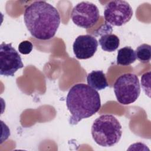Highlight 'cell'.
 Returning <instances> with one entry per match:
<instances>
[{
  "mask_svg": "<svg viewBox=\"0 0 151 151\" xmlns=\"http://www.w3.org/2000/svg\"><path fill=\"white\" fill-rule=\"evenodd\" d=\"M24 20L32 36L38 40H47L54 37L60 24V15L52 5L38 1L25 8Z\"/></svg>",
  "mask_w": 151,
  "mask_h": 151,
  "instance_id": "1",
  "label": "cell"
},
{
  "mask_svg": "<svg viewBox=\"0 0 151 151\" xmlns=\"http://www.w3.org/2000/svg\"><path fill=\"white\" fill-rule=\"evenodd\" d=\"M66 105L71 114L69 123L76 125L100 110V97L96 90L87 84L79 83L70 89L66 97Z\"/></svg>",
  "mask_w": 151,
  "mask_h": 151,
  "instance_id": "2",
  "label": "cell"
},
{
  "mask_svg": "<svg viewBox=\"0 0 151 151\" xmlns=\"http://www.w3.org/2000/svg\"><path fill=\"white\" fill-rule=\"evenodd\" d=\"M94 142L103 147H111L120 140L122 130L119 120L111 114H103L97 118L91 126Z\"/></svg>",
  "mask_w": 151,
  "mask_h": 151,
  "instance_id": "3",
  "label": "cell"
},
{
  "mask_svg": "<svg viewBox=\"0 0 151 151\" xmlns=\"http://www.w3.org/2000/svg\"><path fill=\"white\" fill-rule=\"evenodd\" d=\"M117 100L122 104H130L138 99L140 85L138 77L133 73H125L119 76L113 85Z\"/></svg>",
  "mask_w": 151,
  "mask_h": 151,
  "instance_id": "4",
  "label": "cell"
},
{
  "mask_svg": "<svg viewBox=\"0 0 151 151\" xmlns=\"http://www.w3.org/2000/svg\"><path fill=\"white\" fill-rule=\"evenodd\" d=\"M132 16V8L125 1H111L104 8V19L107 22L113 26H122L128 22Z\"/></svg>",
  "mask_w": 151,
  "mask_h": 151,
  "instance_id": "5",
  "label": "cell"
},
{
  "mask_svg": "<svg viewBox=\"0 0 151 151\" xmlns=\"http://www.w3.org/2000/svg\"><path fill=\"white\" fill-rule=\"evenodd\" d=\"M99 10L94 4L83 1L77 4L72 9L71 18L78 27L85 29L91 28L98 21Z\"/></svg>",
  "mask_w": 151,
  "mask_h": 151,
  "instance_id": "6",
  "label": "cell"
},
{
  "mask_svg": "<svg viewBox=\"0 0 151 151\" xmlns=\"http://www.w3.org/2000/svg\"><path fill=\"white\" fill-rule=\"evenodd\" d=\"M23 67L21 56L12 46V44H1L0 74L4 76H14L15 72Z\"/></svg>",
  "mask_w": 151,
  "mask_h": 151,
  "instance_id": "7",
  "label": "cell"
},
{
  "mask_svg": "<svg viewBox=\"0 0 151 151\" xmlns=\"http://www.w3.org/2000/svg\"><path fill=\"white\" fill-rule=\"evenodd\" d=\"M96 38L89 34L78 36L73 45V50L76 57L80 60H86L92 57L98 47Z\"/></svg>",
  "mask_w": 151,
  "mask_h": 151,
  "instance_id": "8",
  "label": "cell"
},
{
  "mask_svg": "<svg viewBox=\"0 0 151 151\" xmlns=\"http://www.w3.org/2000/svg\"><path fill=\"white\" fill-rule=\"evenodd\" d=\"M112 27L109 25H106L104 28H101L99 33H103L99 40L101 48L104 51L113 52L116 51L120 45V40L115 34H113Z\"/></svg>",
  "mask_w": 151,
  "mask_h": 151,
  "instance_id": "9",
  "label": "cell"
},
{
  "mask_svg": "<svg viewBox=\"0 0 151 151\" xmlns=\"http://www.w3.org/2000/svg\"><path fill=\"white\" fill-rule=\"evenodd\" d=\"M88 86L96 90H102L109 86L105 74L101 70H94L87 76Z\"/></svg>",
  "mask_w": 151,
  "mask_h": 151,
  "instance_id": "10",
  "label": "cell"
},
{
  "mask_svg": "<svg viewBox=\"0 0 151 151\" xmlns=\"http://www.w3.org/2000/svg\"><path fill=\"white\" fill-rule=\"evenodd\" d=\"M135 51L130 47H124L120 48L117 52V64L124 66L129 65L136 61Z\"/></svg>",
  "mask_w": 151,
  "mask_h": 151,
  "instance_id": "11",
  "label": "cell"
},
{
  "mask_svg": "<svg viewBox=\"0 0 151 151\" xmlns=\"http://www.w3.org/2000/svg\"><path fill=\"white\" fill-rule=\"evenodd\" d=\"M136 57L140 62L146 63L151 58V46L147 44H143L138 46L135 51Z\"/></svg>",
  "mask_w": 151,
  "mask_h": 151,
  "instance_id": "12",
  "label": "cell"
},
{
  "mask_svg": "<svg viewBox=\"0 0 151 151\" xmlns=\"http://www.w3.org/2000/svg\"><path fill=\"white\" fill-rule=\"evenodd\" d=\"M150 71L143 74L141 77L142 87L146 94L149 97H150Z\"/></svg>",
  "mask_w": 151,
  "mask_h": 151,
  "instance_id": "13",
  "label": "cell"
},
{
  "mask_svg": "<svg viewBox=\"0 0 151 151\" xmlns=\"http://www.w3.org/2000/svg\"><path fill=\"white\" fill-rule=\"evenodd\" d=\"M33 45L29 41H22L18 45V51L21 54H28L32 50Z\"/></svg>",
  "mask_w": 151,
  "mask_h": 151,
  "instance_id": "14",
  "label": "cell"
}]
</instances>
